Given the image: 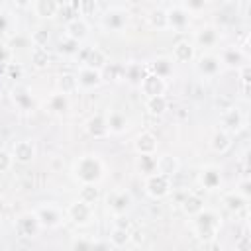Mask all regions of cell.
Here are the masks:
<instances>
[{
    "label": "cell",
    "instance_id": "12",
    "mask_svg": "<svg viewBox=\"0 0 251 251\" xmlns=\"http://www.w3.org/2000/svg\"><path fill=\"white\" fill-rule=\"evenodd\" d=\"M10 153H12L14 163H18V165H29L37 157V147H35V143L31 139H18V141H14Z\"/></svg>",
    "mask_w": 251,
    "mask_h": 251
},
{
    "label": "cell",
    "instance_id": "41",
    "mask_svg": "<svg viewBox=\"0 0 251 251\" xmlns=\"http://www.w3.org/2000/svg\"><path fill=\"white\" fill-rule=\"evenodd\" d=\"M147 20H149V25L151 27H155V29H167V10L155 8V10L149 12Z\"/></svg>",
    "mask_w": 251,
    "mask_h": 251
},
{
    "label": "cell",
    "instance_id": "2",
    "mask_svg": "<svg viewBox=\"0 0 251 251\" xmlns=\"http://www.w3.org/2000/svg\"><path fill=\"white\" fill-rule=\"evenodd\" d=\"M220 227H222V216L212 208L204 206L198 214L192 216V231L196 239L202 241L204 245H210L218 239Z\"/></svg>",
    "mask_w": 251,
    "mask_h": 251
},
{
    "label": "cell",
    "instance_id": "22",
    "mask_svg": "<svg viewBox=\"0 0 251 251\" xmlns=\"http://www.w3.org/2000/svg\"><path fill=\"white\" fill-rule=\"evenodd\" d=\"M171 59H173V63H180V65L192 63V61L196 59V47H194V43H190V41H186V39L176 41V43L173 45Z\"/></svg>",
    "mask_w": 251,
    "mask_h": 251
},
{
    "label": "cell",
    "instance_id": "19",
    "mask_svg": "<svg viewBox=\"0 0 251 251\" xmlns=\"http://www.w3.org/2000/svg\"><path fill=\"white\" fill-rule=\"evenodd\" d=\"M220 41V29L216 25H202L194 31V43L198 47H204V49H212L216 47Z\"/></svg>",
    "mask_w": 251,
    "mask_h": 251
},
{
    "label": "cell",
    "instance_id": "49",
    "mask_svg": "<svg viewBox=\"0 0 251 251\" xmlns=\"http://www.w3.org/2000/svg\"><path fill=\"white\" fill-rule=\"evenodd\" d=\"M114 227L131 229V220L127 218V214H118V216H114Z\"/></svg>",
    "mask_w": 251,
    "mask_h": 251
},
{
    "label": "cell",
    "instance_id": "18",
    "mask_svg": "<svg viewBox=\"0 0 251 251\" xmlns=\"http://www.w3.org/2000/svg\"><path fill=\"white\" fill-rule=\"evenodd\" d=\"M222 171L214 165H206L198 173V182L204 190H218L222 186Z\"/></svg>",
    "mask_w": 251,
    "mask_h": 251
},
{
    "label": "cell",
    "instance_id": "37",
    "mask_svg": "<svg viewBox=\"0 0 251 251\" xmlns=\"http://www.w3.org/2000/svg\"><path fill=\"white\" fill-rule=\"evenodd\" d=\"M135 169L141 176H147V175H153L157 171V157L155 155H137V161H135Z\"/></svg>",
    "mask_w": 251,
    "mask_h": 251
},
{
    "label": "cell",
    "instance_id": "13",
    "mask_svg": "<svg viewBox=\"0 0 251 251\" xmlns=\"http://www.w3.org/2000/svg\"><path fill=\"white\" fill-rule=\"evenodd\" d=\"M220 63L222 67L226 69H231V71H237L243 63H247V55L241 47H235V45H229V47H224L220 51Z\"/></svg>",
    "mask_w": 251,
    "mask_h": 251
},
{
    "label": "cell",
    "instance_id": "45",
    "mask_svg": "<svg viewBox=\"0 0 251 251\" xmlns=\"http://www.w3.org/2000/svg\"><path fill=\"white\" fill-rule=\"evenodd\" d=\"M69 247L73 251H90L92 249V237H73Z\"/></svg>",
    "mask_w": 251,
    "mask_h": 251
},
{
    "label": "cell",
    "instance_id": "21",
    "mask_svg": "<svg viewBox=\"0 0 251 251\" xmlns=\"http://www.w3.org/2000/svg\"><path fill=\"white\" fill-rule=\"evenodd\" d=\"M45 110L49 114H53V116H65V114H69V110H71V98H69V94L59 92V90L53 92L45 100Z\"/></svg>",
    "mask_w": 251,
    "mask_h": 251
},
{
    "label": "cell",
    "instance_id": "43",
    "mask_svg": "<svg viewBox=\"0 0 251 251\" xmlns=\"http://www.w3.org/2000/svg\"><path fill=\"white\" fill-rule=\"evenodd\" d=\"M190 16H196V14H200V12H204L206 10V6H208V0H182V4H180Z\"/></svg>",
    "mask_w": 251,
    "mask_h": 251
},
{
    "label": "cell",
    "instance_id": "27",
    "mask_svg": "<svg viewBox=\"0 0 251 251\" xmlns=\"http://www.w3.org/2000/svg\"><path fill=\"white\" fill-rule=\"evenodd\" d=\"M173 65H175V63H173L171 57H157V59H153L151 63H147V71L167 80V78L173 76V73H175Z\"/></svg>",
    "mask_w": 251,
    "mask_h": 251
},
{
    "label": "cell",
    "instance_id": "6",
    "mask_svg": "<svg viewBox=\"0 0 251 251\" xmlns=\"http://www.w3.org/2000/svg\"><path fill=\"white\" fill-rule=\"evenodd\" d=\"M14 229H16L18 237H24V239L37 237V233L41 231V224H39L35 210L33 212H22L14 222Z\"/></svg>",
    "mask_w": 251,
    "mask_h": 251
},
{
    "label": "cell",
    "instance_id": "29",
    "mask_svg": "<svg viewBox=\"0 0 251 251\" xmlns=\"http://www.w3.org/2000/svg\"><path fill=\"white\" fill-rule=\"evenodd\" d=\"M102 82H120L126 78V65L124 63H112L108 61L102 69Z\"/></svg>",
    "mask_w": 251,
    "mask_h": 251
},
{
    "label": "cell",
    "instance_id": "52",
    "mask_svg": "<svg viewBox=\"0 0 251 251\" xmlns=\"http://www.w3.org/2000/svg\"><path fill=\"white\" fill-rule=\"evenodd\" d=\"M10 57H12V49H10L6 43L0 41V63H8Z\"/></svg>",
    "mask_w": 251,
    "mask_h": 251
},
{
    "label": "cell",
    "instance_id": "44",
    "mask_svg": "<svg viewBox=\"0 0 251 251\" xmlns=\"http://www.w3.org/2000/svg\"><path fill=\"white\" fill-rule=\"evenodd\" d=\"M29 41H31V45H35V47H45L47 41H49V31H47L45 27H39V29L31 31Z\"/></svg>",
    "mask_w": 251,
    "mask_h": 251
},
{
    "label": "cell",
    "instance_id": "32",
    "mask_svg": "<svg viewBox=\"0 0 251 251\" xmlns=\"http://www.w3.org/2000/svg\"><path fill=\"white\" fill-rule=\"evenodd\" d=\"M145 110H147L151 116H155V118L163 116V114L169 110V100H167V96H165V94H155V96L145 98Z\"/></svg>",
    "mask_w": 251,
    "mask_h": 251
},
{
    "label": "cell",
    "instance_id": "16",
    "mask_svg": "<svg viewBox=\"0 0 251 251\" xmlns=\"http://www.w3.org/2000/svg\"><path fill=\"white\" fill-rule=\"evenodd\" d=\"M76 84L80 90H94L102 84V73L92 67H80L76 73Z\"/></svg>",
    "mask_w": 251,
    "mask_h": 251
},
{
    "label": "cell",
    "instance_id": "5",
    "mask_svg": "<svg viewBox=\"0 0 251 251\" xmlns=\"http://www.w3.org/2000/svg\"><path fill=\"white\" fill-rule=\"evenodd\" d=\"M65 214L78 227H86V226H90L94 222V206L88 204V202H84V200H80V198H76L75 202H71Z\"/></svg>",
    "mask_w": 251,
    "mask_h": 251
},
{
    "label": "cell",
    "instance_id": "28",
    "mask_svg": "<svg viewBox=\"0 0 251 251\" xmlns=\"http://www.w3.org/2000/svg\"><path fill=\"white\" fill-rule=\"evenodd\" d=\"M59 0H33V12L41 20H51L59 14Z\"/></svg>",
    "mask_w": 251,
    "mask_h": 251
},
{
    "label": "cell",
    "instance_id": "3",
    "mask_svg": "<svg viewBox=\"0 0 251 251\" xmlns=\"http://www.w3.org/2000/svg\"><path fill=\"white\" fill-rule=\"evenodd\" d=\"M143 188L147 192V196H151L153 200H163L173 192V178L163 175V173H153L145 176Z\"/></svg>",
    "mask_w": 251,
    "mask_h": 251
},
{
    "label": "cell",
    "instance_id": "36",
    "mask_svg": "<svg viewBox=\"0 0 251 251\" xmlns=\"http://www.w3.org/2000/svg\"><path fill=\"white\" fill-rule=\"evenodd\" d=\"M145 73H147V65L129 63V65H126V78H124V80H127L131 86H137L139 80L145 76Z\"/></svg>",
    "mask_w": 251,
    "mask_h": 251
},
{
    "label": "cell",
    "instance_id": "48",
    "mask_svg": "<svg viewBox=\"0 0 251 251\" xmlns=\"http://www.w3.org/2000/svg\"><path fill=\"white\" fill-rule=\"evenodd\" d=\"M235 190H237L241 196H245V198L249 200V198H251V178H249V176H243V178L237 182V188H235Z\"/></svg>",
    "mask_w": 251,
    "mask_h": 251
},
{
    "label": "cell",
    "instance_id": "7",
    "mask_svg": "<svg viewBox=\"0 0 251 251\" xmlns=\"http://www.w3.org/2000/svg\"><path fill=\"white\" fill-rule=\"evenodd\" d=\"M80 67H92V69H102L108 63V57L102 49L92 47V45H80V49L76 51V55L73 57Z\"/></svg>",
    "mask_w": 251,
    "mask_h": 251
},
{
    "label": "cell",
    "instance_id": "33",
    "mask_svg": "<svg viewBox=\"0 0 251 251\" xmlns=\"http://www.w3.org/2000/svg\"><path fill=\"white\" fill-rule=\"evenodd\" d=\"M108 241L112 243L114 249H122L126 245L131 243V229H124V227H114L112 226V231L108 235Z\"/></svg>",
    "mask_w": 251,
    "mask_h": 251
},
{
    "label": "cell",
    "instance_id": "38",
    "mask_svg": "<svg viewBox=\"0 0 251 251\" xmlns=\"http://www.w3.org/2000/svg\"><path fill=\"white\" fill-rule=\"evenodd\" d=\"M29 59H31V65L35 69H47L49 67V51L45 47H31V53H29Z\"/></svg>",
    "mask_w": 251,
    "mask_h": 251
},
{
    "label": "cell",
    "instance_id": "26",
    "mask_svg": "<svg viewBox=\"0 0 251 251\" xmlns=\"http://www.w3.org/2000/svg\"><path fill=\"white\" fill-rule=\"evenodd\" d=\"M233 135H229L227 131H224L222 127L220 129H216L214 133H212V137H210V149L214 151V153H218V155H224V153H227L229 149H231V145H233Z\"/></svg>",
    "mask_w": 251,
    "mask_h": 251
},
{
    "label": "cell",
    "instance_id": "54",
    "mask_svg": "<svg viewBox=\"0 0 251 251\" xmlns=\"http://www.w3.org/2000/svg\"><path fill=\"white\" fill-rule=\"evenodd\" d=\"M12 4H14L16 8H20V10H25V8L33 6V0H12Z\"/></svg>",
    "mask_w": 251,
    "mask_h": 251
},
{
    "label": "cell",
    "instance_id": "39",
    "mask_svg": "<svg viewBox=\"0 0 251 251\" xmlns=\"http://www.w3.org/2000/svg\"><path fill=\"white\" fill-rule=\"evenodd\" d=\"M57 90L59 92H65V94H73L78 90V84H76V75H71V73H65L57 78Z\"/></svg>",
    "mask_w": 251,
    "mask_h": 251
},
{
    "label": "cell",
    "instance_id": "10",
    "mask_svg": "<svg viewBox=\"0 0 251 251\" xmlns=\"http://www.w3.org/2000/svg\"><path fill=\"white\" fill-rule=\"evenodd\" d=\"M192 63H194L196 75L202 76V78H214V76H218L220 71H222L220 57L214 55V53H202V55L196 57Z\"/></svg>",
    "mask_w": 251,
    "mask_h": 251
},
{
    "label": "cell",
    "instance_id": "50",
    "mask_svg": "<svg viewBox=\"0 0 251 251\" xmlns=\"http://www.w3.org/2000/svg\"><path fill=\"white\" fill-rule=\"evenodd\" d=\"M235 249H237V251H249V249H251V237H249L247 231H243V235L235 241Z\"/></svg>",
    "mask_w": 251,
    "mask_h": 251
},
{
    "label": "cell",
    "instance_id": "42",
    "mask_svg": "<svg viewBox=\"0 0 251 251\" xmlns=\"http://www.w3.org/2000/svg\"><path fill=\"white\" fill-rule=\"evenodd\" d=\"M237 75H239V84H241L243 96H245V98H249V84H251V65H249V63H243V65L237 69Z\"/></svg>",
    "mask_w": 251,
    "mask_h": 251
},
{
    "label": "cell",
    "instance_id": "4",
    "mask_svg": "<svg viewBox=\"0 0 251 251\" xmlns=\"http://www.w3.org/2000/svg\"><path fill=\"white\" fill-rule=\"evenodd\" d=\"M127 24H129V12L126 8H108L100 18V25L108 33H120L127 27Z\"/></svg>",
    "mask_w": 251,
    "mask_h": 251
},
{
    "label": "cell",
    "instance_id": "30",
    "mask_svg": "<svg viewBox=\"0 0 251 251\" xmlns=\"http://www.w3.org/2000/svg\"><path fill=\"white\" fill-rule=\"evenodd\" d=\"M247 202H249V200H247L245 196H241L237 190L226 192L224 198H222L224 208H226L227 212H231V214H239V212H243V210L247 208Z\"/></svg>",
    "mask_w": 251,
    "mask_h": 251
},
{
    "label": "cell",
    "instance_id": "1",
    "mask_svg": "<svg viewBox=\"0 0 251 251\" xmlns=\"http://www.w3.org/2000/svg\"><path fill=\"white\" fill-rule=\"evenodd\" d=\"M71 175L78 184H100L106 175V165L98 155H80L73 163Z\"/></svg>",
    "mask_w": 251,
    "mask_h": 251
},
{
    "label": "cell",
    "instance_id": "53",
    "mask_svg": "<svg viewBox=\"0 0 251 251\" xmlns=\"http://www.w3.org/2000/svg\"><path fill=\"white\" fill-rule=\"evenodd\" d=\"M92 249H114L108 239H92Z\"/></svg>",
    "mask_w": 251,
    "mask_h": 251
},
{
    "label": "cell",
    "instance_id": "24",
    "mask_svg": "<svg viewBox=\"0 0 251 251\" xmlns=\"http://www.w3.org/2000/svg\"><path fill=\"white\" fill-rule=\"evenodd\" d=\"M88 31H90V25H88V22H86L84 18H80V16L71 18V20L65 24V35H69V37H73V39H76V41H80V43L88 37Z\"/></svg>",
    "mask_w": 251,
    "mask_h": 251
},
{
    "label": "cell",
    "instance_id": "8",
    "mask_svg": "<svg viewBox=\"0 0 251 251\" xmlns=\"http://www.w3.org/2000/svg\"><path fill=\"white\" fill-rule=\"evenodd\" d=\"M133 206V196L129 190L126 188H120V190H112L108 196H106V208L108 212H112L114 216L118 214H127Z\"/></svg>",
    "mask_w": 251,
    "mask_h": 251
},
{
    "label": "cell",
    "instance_id": "9",
    "mask_svg": "<svg viewBox=\"0 0 251 251\" xmlns=\"http://www.w3.org/2000/svg\"><path fill=\"white\" fill-rule=\"evenodd\" d=\"M35 214H37V218H39L41 227H45V229H55V227H59V226L65 222V218H67V214H65L59 206H55V204H41V206H37Z\"/></svg>",
    "mask_w": 251,
    "mask_h": 251
},
{
    "label": "cell",
    "instance_id": "47",
    "mask_svg": "<svg viewBox=\"0 0 251 251\" xmlns=\"http://www.w3.org/2000/svg\"><path fill=\"white\" fill-rule=\"evenodd\" d=\"M14 165V159H12V153L6 151V149H0V173H8Z\"/></svg>",
    "mask_w": 251,
    "mask_h": 251
},
{
    "label": "cell",
    "instance_id": "14",
    "mask_svg": "<svg viewBox=\"0 0 251 251\" xmlns=\"http://www.w3.org/2000/svg\"><path fill=\"white\" fill-rule=\"evenodd\" d=\"M137 88L141 90V94H143L145 98L155 96V94H165V90H167V80L147 71V73H145V76L139 80Z\"/></svg>",
    "mask_w": 251,
    "mask_h": 251
},
{
    "label": "cell",
    "instance_id": "11",
    "mask_svg": "<svg viewBox=\"0 0 251 251\" xmlns=\"http://www.w3.org/2000/svg\"><path fill=\"white\" fill-rule=\"evenodd\" d=\"M243 126H245V118H243V114L237 108L229 106V108L222 110V114H220V127L224 131H227L229 135H237L243 129Z\"/></svg>",
    "mask_w": 251,
    "mask_h": 251
},
{
    "label": "cell",
    "instance_id": "25",
    "mask_svg": "<svg viewBox=\"0 0 251 251\" xmlns=\"http://www.w3.org/2000/svg\"><path fill=\"white\" fill-rule=\"evenodd\" d=\"M106 122H108L110 133H114V135H122V133H126L127 127H129V118H127L124 112H120V110L108 112V114H106Z\"/></svg>",
    "mask_w": 251,
    "mask_h": 251
},
{
    "label": "cell",
    "instance_id": "55",
    "mask_svg": "<svg viewBox=\"0 0 251 251\" xmlns=\"http://www.w3.org/2000/svg\"><path fill=\"white\" fill-rule=\"evenodd\" d=\"M4 212H6V200L0 196V218L4 216Z\"/></svg>",
    "mask_w": 251,
    "mask_h": 251
},
{
    "label": "cell",
    "instance_id": "20",
    "mask_svg": "<svg viewBox=\"0 0 251 251\" xmlns=\"http://www.w3.org/2000/svg\"><path fill=\"white\" fill-rule=\"evenodd\" d=\"M10 94H12V102L16 104L18 110H22V112H31V110L35 108L33 94H31V90H29L27 86H24V84H16V86L12 88Z\"/></svg>",
    "mask_w": 251,
    "mask_h": 251
},
{
    "label": "cell",
    "instance_id": "34",
    "mask_svg": "<svg viewBox=\"0 0 251 251\" xmlns=\"http://www.w3.org/2000/svg\"><path fill=\"white\" fill-rule=\"evenodd\" d=\"M180 208H182V212H184L188 218H192L194 214H198V212L204 208V200H202V196L188 192V194L184 196V200L180 202Z\"/></svg>",
    "mask_w": 251,
    "mask_h": 251
},
{
    "label": "cell",
    "instance_id": "23",
    "mask_svg": "<svg viewBox=\"0 0 251 251\" xmlns=\"http://www.w3.org/2000/svg\"><path fill=\"white\" fill-rule=\"evenodd\" d=\"M133 149L137 155H155L159 149V141L151 131H141L133 139Z\"/></svg>",
    "mask_w": 251,
    "mask_h": 251
},
{
    "label": "cell",
    "instance_id": "35",
    "mask_svg": "<svg viewBox=\"0 0 251 251\" xmlns=\"http://www.w3.org/2000/svg\"><path fill=\"white\" fill-rule=\"evenodd\" d=\"M80 41H76V39H73V37H69V35H63L59 41H57V53L59 55H63V57H75L76 55V51L80 49Z\"/></svg>",
    "mask_w": 251,
    "mask_h": 251
},
{
    "label": "cell",
    "instance_id": "51",
    "mask_svg": "<svg viewBox=\"0 0 251 251\" xmlns=\"http://www.w3.org/2000/svg\"><path fill=\"white\" fill-rule=\"evenodd\" d=\"M10 25H12V20L6 12H0V35L8 33L10 31Z\"/></svg>",
    "mask_w": 251,
    "mask_h": 251
},
{
    "label": "cell",
    "instance_id": "40",
    "mask_svg": "<svg viewBox=\"0 0 251 251\" xmlns=\"http://www.w3.org/2000/svg\"><path fill=\"white\" fill-rule=\"evenodd\" d=\"M78 198L94 206V204L98 202V198H100V188H98V184H80Z\"/></svg>",
    "mask_w": 251,
    "mask_h": 251
},
{
    "label": "cell",
    "instance_id": "31",
    "mask_svg": "<svg viewBox=\"0 0 251 251\" xmlns=\"http://www.w3.org/2000/svg\"><path fill=\"white\" fill-rule=\"evenodd\" d=\"M178 169H180L178 157H175L171 153H165V155L157 157V173H163V175H167V176L173 178L178 173Z\"/></svg>",
    "mask_w": 251,
    "mask_h": 251
},
{
    "label": "cell",
    "instance_id": "15",
    "mask_svg": "<svg viewBox=\"0 0 251 251\" xmlns=\"http://www.w3.org/2000/svg\"><path fill=\"white\" fill-rule=\"evenodd\" d=\"M190 25V14L182 6H173L167 10V29L184 31Z\"/></svg>",
    "mask_w": 251,
    "mask_h": 251
},
{
    "label": "cell",
    "instance_id": "17",
    "mask_svg": "<svg viewBox=\"0 0 251 251\" xmlns=\"http://www.w3.org/2000/svg\"><path fill=\"white\" fill-rule=\"evenodd\" d=\"M84 131L92 137V139H104L110 135L108 129V122H106V114H92L86 122H84Z\"/></svg>",
    "mask_w": 251,
    "mask_h": 251
},
{
    "label": "cell",
    "instance_id": "46",
    "mask_svg": "<svg viewBox=\"0 0 251 251\" xmlns=\"http://www.w3.org/2000/svg\"><path fill=\"white\" fill-rule=\"evenodd\" d=\"M75 10H76L80 16H90V14H94V10H96V2H94V0H78V2L75 4Z\"/></svg>",
    "mask_w": 251,
    "mask_h": 251
}]
</instances>
